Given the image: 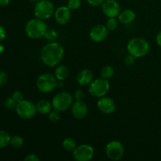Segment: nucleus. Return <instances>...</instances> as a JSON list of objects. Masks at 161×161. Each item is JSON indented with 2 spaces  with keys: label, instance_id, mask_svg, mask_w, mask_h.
Here are the masks:
<instances>
[{
  "label": "nucleus",
  "instance_id": "nucleus-1",
  "mask_svg": "<svg viewBox=\"0 0 161 161\" xmlns=\"http://www.w3.org/2000/svg\"><path fill=\"white\" fill-rule=\"evenodd\" d=\"M64 50L61 43L50 42L42 47L40 50V59L48 67L57 66L64 58Z\"/></svg>",
  "mask_w": 161,
  "mask_h": 161
},
{
  "label": "nucleus",
  "instance_id": "nucleus-2",
  "mask_svg": "<svg viewBox=\"0 0 161 161\" xmlns=\"http://www.w3.org/2000/svg\"><path fill=\"white\" fill-rule=\"evenodd\" d=\"M127 50L128 54L132 55L135 58H140L149 53L150 50V45L145 39L135 37L130 39L127 42Z\"/></svg>",
  "mask_w": 161,
  "mask_h": 161
},
{
  "label": "nucleus",
  "instance_id": "nucleus-3",
  "mask_svg": "<svg viewBox=\"0 0 161 161\" xmlns=\"http://www.w3.org/2000/svg\"><path fill=\"white\" fill-rule=\"evenodd\" d=\"M47 29V25L44 20L36 17L27 22L25 30L28 37L32 39H39L44 37Z\"/></svg>",
  "mask_w": 161,
  "mask_h": 161
},
{
  "label": "nucleus",
  "instance_id": "nucleus-4",
  "mask_svg": "<svg viewBox=\"0 0 161 161\" xmlns=\"http://www.w3.org/2000/svg\"><path fill=\"white\" fill-rule=\"evenodd\" d=\"M54 4L50 0H39L35 3V17L42 20L50 18L54 14Z\"/></svg>",
  "mask_w": 161,
  "mask_h": 161
},
{
  "label": "nucleus",
  "instance_id": "nucleus-5",
  "mask_svg": "<svg viewBox=\"0 0 161 161\" xmlns=\"http://www.w3.org/2000/svg\"><path fill=\"white\" fill-rule=\"evenodd\" d=\"M110 90V84L108 80L103 78H97L91 83L88 87V92L92 97L100 98L108 94Z\"/></svg>",
  "mask_w": 161,
  "mask_h": 161
},
{
  "label": "nucleus",
  "instance_id": "nucleus-6",
  "mask_svg": "<svg viewBox=\"0 0 161 161\" xmlns=\"http://www.w3.org/2000/svg\"><path fill=\"white\" fill-rule=\"evenodd\" d=\"M73 96L67 91L59 92L52 99L53 108L59 112H64L69 109L73 104Z\"/></svg>",
  "mask_w": 161,
  "mask_h": 161
},
{
  "label": "nucleus",
  "instance_id": "nucleus-7",
  "mask_svg": "<svg viewBox=\"0 0 161 161\" xmlns=\"http://www.w3.org/2000/svg\"><path fill=\"white\" fill-rule=\"evenodd\" d=\"M57 82L58 80L54 75L45 72L38 77L36 86L40 92L47 94L53 91L57 87Z\"/></svg>",
  "mask_w": 161,
  "mask_h": 161
},
{
  "label": "nucleus",
  "instance_id": "nucleus-8",
  "mask_svg": "<svg viewBox=\"0 0 161 161\" xmlns=\"http://www.w3.org/2000/svg\"><path fill=\"white\" fill-rule=\"evenodd\" d=\"M15 111L17 116L21 119H32L37 113L36 104L29 100H23L17 103Z\"/></svg>",
  "mask_w": 161,
  "mask_h": 161
},
{
  "label": "nucleus",
  "instance_id": "nucleus-9",
  "mask_svg": "<svg viewBox=\"0 0 161 161\" xmlns=\"http://www.w3.org/2000/svg\"><path fill=\"white\" fill-rule=\"evenodd\" d=\"M124 147L122 143L117 140L109 142L105 146V153L108 158L113 161H118L124 155Z\"/></svg>",
  "mask_w": 161,
  "mask_h": 161
},
{
  "label": "nucleus",
  "instance_id": "nucleus-10",
  "mask_svg": "<svg viewBox=\"0 0 161 161\" xmlns=\"http://www.w3.org/2000/svg\"><path fill=\"white\" fill-rule=\"evenodd\" d=\"M94 156V148L86 144L77 146L72 152V157L76 161H90L92 160Z\"/></svg>",
  "mask_w": 161,
  "mask_h": 161
},
{
  "label": "nucleus",
  "instance_id": "nucleus-11",
  "mask_svg": "<svg viewBox=\"0 0 161 161\" xmlns=\"http://www.w3.org/2000/svg\"><path fill=\"white\" fill-rule=\"evenodd\" d=\"M102 10L108 17H117L120 13V6L116 0H105L102 4Z\"/></svg>",
  "mask_w": 161,
  "mask_h": 161
},
{
  "label": "nucleus",
  "instance_id": "nucleus-12",
  "mask_svg": "<svg viewBox=\"0 0 161 161\" xmlns=\"http://www.w3.org/2000/svg\"><path fill=\"white\" fill-rule=\"evenodd\" d=\"M108 35V29L106 25H94L91 29L89 33L90 38L94 42H102L106 39Z\"/></svg>",
  "mask_w": 161,
  "mask_h": 161
},
{
  "label": "nucleus",
  "instance_id": "nucleus-13",
  "mask_svg": "<svg viewBox=\"0 0 161 161\" xmlns=\"http://www.w3.org/2000/svg\"><path fill=\"white\" fill-rule=\"evenodd\" d=\"M97 108L105 114H111L116 109V105L114 100L106 95L100 97L97 102Z\"/></svg>",
  "mask_w": 161,
  "mask_h": 161
},
{
  "label": "nucleus",
  "instance_id": "nucleus-14",
  "mask_svg": "<svg viewBox=\"0 0 161 161\" xmlns=\"http://www.w3.org/2000/svg\"><path fill=\"white\" fill-rule=\"evenodd\" d=\"M88 106L83 101H75L71 106V113L74 118L77 119H83L88 115Z\"/></svg>",
  "mask_w": 161,
  "mask_h": 161
},
{
  "label": "nucleus",
  "instance_id": "nucleus-15",
  "mask_svg": "<svg viewBox=\"0 0 161 161\" xmlns=\"http://www.w3.org/2000/svg\"><path fill=\"white\" fill-rule=\"evenodd\" d=\"M71 11L72 10L67 6H59L58 9H55L53 16L57 23L61 25H64L69 23L72 17Z\"/></svg>",
  "mask_w": 161,
  "mask_h": 161
},
{
  "label": "nucleus",
  "instance_id": "nucleus-16",
  "mask_svg": "<svg viewBox=\"0 0 161 161\" xmlns=\"http://www.w3.org/2000/svg\"><path fill=\"white\" fill-rule=\"evenodd\" d=\"M94 80V74L89 69H82L76 76V81L80 86H87Z\"/></svg>",
  "mask_w": 161,
  "mask_h": 161
},
{
  "label": "nucleus",
  "instance_id": "nucleus-17",
  "mask_svg": "<svg viewBox=\"0 0 161 161\" xmlns=\"http://www.w3.org/2000/svg\"><path fill=\"white\" fill-rule=\"evenodd\" d=\"M118 20L121 24L124 25H129L132 23L135 20L136 14L132 9H127L124 10L120 11L119 16H118Z\"/></svg>",
  "mask_w": 161,
  "mask_h": 161
},
{
  "label": "nucleus",
  "instance_id": "nucleus-18",
  "mask_svg": "<svg viewBox=\"0 0 161 161\" xmlns=\"http://www.w3.org/2000/svg\"><path fill=\"white\" fill-rule=\"evenodd\" d=\"M53 105L48 100H40L36 104V108H37V113L42 115L49 114L50 111L52 110Z\"/></svg>",
  "mask_w": 161,
  "mask_h": 161
},
{
  "label": "nucleus",
  "instance_id": "nucleus-19",
  "mask_svg": "<svg viewBox=\"0 0 161 161\" xmlns=\"http://www.w3.org/2000/svg\"><path fill=\"white\" fill-rule=\"evenodd\" d=\"M54 75L58 80H62V81H64L69 75V68L67 66L64 65V64L57 66L54 70Z\"/></svg>",
  "mask_w": 161,
  "mask_h": 161
},
{
  "label": "nucleus",
  "instance_id": "nucleus-20",
  "mask_svg": "<svg viewBox=\"0 0 161 161\" xmlns=\"http://www.w3.org/2000/svg\"><path fill=\"white\" fill-rule=\"evenodd\" d=\"M62 147L67 152H73L74 149L77 147L76 142L72 138H66L62 142Z\"/></svg>",
  "mask_w": 161,
  "mask_h": 161
},
{
  "label": "nucleus",
  "instance_id": "nucleus-21",
  "mask_svg": "<svg viewBox=\"0 0 161 161\" xmlns=\"http://www.w3.org/2000/svg\"><path fill=\"white\" fill-rule=\"evenodd\" d=\"M11 137L8 132L5 130H0V149L6 148L10 144Z\"/></svg>",
  "mask_w": 161,
  "mask_h": 161
},
{
  "label": "nucleus",
  "instance_id": "nucleus-22",
  "mask_svg": "<svg viewBox=\"0 0 161 161\" xmlns=\"http://www.w3.org/2000/svg\"><path fill=\"white\" fill-rule=\"evenodd\" d=\"M114 75V69L110 65H105L101 70V77L105 80L112 78Z\"/></svg>",
  "mask_w": 161,
  "mask_h": 161
},
{
  "label": "nucleus",
  "instance_id": "nucleus-23",
  "mask_svg": "<svg viewBox=\"0 0 161 161\" xmlns=\"http://www.w3.org/2000/svg\"><path fill=\"white\" fill-rule=\"evenodd\" d=\"M24 138L20 135H14L11 137L10 139V146L15 149H19L22 147L24 145Z\"/></svg>",
  "mask_w": 161,
  "mask_h": 161
},
{
  "label": "nucleus",
  "instance_id": "nucleus-24",
  "mask_svg": "<svg viewBox=\"0 0 161 161\" xmlns=\"http://www.w3.org/2000/svg\"><path fill=\"white\" fill-rule=\"evenodd\" d=\"M44 37L50 42H53L58 38V32L55 31L53 28H47V31L45 32V36Z\"/></svg>",
  "mask_w": 161,
  "mask_h": 161
},
{
  "label": "nucleus",
  "instance_id": "nucleus-25",
  "mask_svg": "<svg viewBox=\"0 0 161 161\" xmlns=\"http://www.w3.org/2000/svg\"><path fill=\"white\" fill-rule=\"evenodd\" d=\"M106 27L108 31H115L118 28V20L116 17H108L106 21Z\"/></svg>",
  "mask_w": 161,
  "mask_h": 161
},
{
  "label": "nucleus",
  "instance_id": "nucleus-26",
  "mask_svg": "<svg viewBox=\"0 0 161 161\" xmlns=\"http://www.w3.org/2000/svg\"><path fill=\"white\" fill-rule=\"evenodd\" d=\"M60 113H61V112H59L58 110H56L53 108V109H52L51 111L49 113L48 119L53 123L58 122V121L60 120V118H61Z\"/></svg>",
  "mask_w": 161,
  "mask_h": 161
},
{
  "label": "nucleus",
  "instance_id": "nucleus-27",
  "mask_svg": "<svg viewBox=\"0 0 161 161\" xmlns=\"http://www.w3.org/2000/svg\"><path fill=\"white\" fill-rule=\"evenodd\" d=\"M67 6L71 10H76L81 6V0H69Z\"/></svg>",
  "mask_w": 161,
  "mask_h": 161
},
{
  "label": "nucleus",
  "instance_id": "nucleus-28",
  "mask_svg": "<svg viewBox=\"0 0 161 161\" xmlns=\"http://www.w3.org/2000/svg\"><path fill=\"white\" fill-rule=\"evenodd\" d=\"M5 106L8 108V109H16V107H17V103L13 99V97H7L5 101Z\"/></svg>",
  "mask_w": 161,
  "mask_h": 161
},
{
  "label": "nucleus",
  "instance_id": "nucleus-29",
  "mask_svg": "<svg viewBox=\"0 0 161 161\" xmlns=\"http://www.w3.org/2000/svg\"><path fill=\"white\" fill-rule=\"evenodd\" d=\"M12 97H13V99H14V100L17 102V103H19V102H22L23 100H25V98H24L25 97H24L23 93L20 91H14L12 94Z\"/></svg>",
  "mask_w": 161,
  "mask_h": 161
},
{
  "label": "nucleus",
  "instance_id": "nucleus-30",
  "mask_svg": "<svg viewBox=\"0 0 161 161\" xmlns=\"http://www.w3.org/2000/svg\"><path fill=\"white\" fill-rule=\"evenodd\" d=\"M84 93L82 90L78 89L74 92L73 97L75 101H83L84 98Z\"/></svg>",
  "mask_w": 161,
  "mask_h": 161
},
{
  "label": "nucleus",
  "instance_id": "nucleus-31",
  "mask_svg": "<svg viewBox=\"0 0 161 161\" xmlns=\"http://www.w3.org/2000/svg\"><path fill=\"white\" fill-rule=\"evenodd\" d=\"M8 79L7 74L5 72H0V87L4 86Z\"/></svg>",
  "mask_w": 161,
  "mask_h": 161
},
{
  "label": "nucleus",
  "instance_id": "nucleus-32",
  "mask_svg": "<svg viewBox=\"0 0 161 161\" xmlns=\"http://www.w3.org/2000/svg\"><path fill=\"white\" fill-rule=\"evenodd\" d=\"M104 1H105V0H86L88 4L91 5V6H94V7L102 6V4L103 3Z\"/></svg>",
  "mask_w": 161,
  "mask_h": 161
},
{
  "label": "nucleus",
  "instance_id": "nucleus-33",
  "mask_svg": "<svg viewBox=\"0 0 161 161\" xmlns=\"http://www.w3.org/2000/svg\"><path fill=\"white\" fill-rule=\"evenodd\" d=\"M135 57L129 54L128 56L126 57L125 60H124V63H125V64H127V66H130L135 63Z\"/></svg>",
  "mask_w": 161,
  "mask_h": 161
},
{
  "label": "nucleus",
  "instance_id": "nucleus-34",
  "mask_svg": "<svg viewBox=\"0 0 161 161\" xmlns=\"http://www.w3.org/2000/svg\"><path fill=\"white\" fill-rule=\"evenodd\" d=\"M25 161H39V158L38 156H36V154L31 153L27 155V157H25Z\"/></svg>",
  "mask_w": 161,
  "mask_h": 161
},
{
  "label": "nucleus",
  "instance_id": "nucleus-35",
  "mask_svg": "<svg viewBox=\"0 0 161 161\" xmlns=\"http://www.w3.org/2000/svg\"><path fill=\"white\" fill-rule=\"evenodd\" d=\"M6 38V31L3 27L0 26V40H3Z\"/></svg>",
  "mask_w": 161,
  "mask_h": 161
},
{
  "label": "nucleus",
  "instance_id": "nucleus-36",
  "mask_svg": "<svg viewBox=\"0 0 161 161\" xmlns=\"http://www.w3.org/2000/svg\"><path fill=\"white\" fill-rule=\"evenodd\" d=\"M156 41H157V45H158L159 47H161V31L157 35V37H156Z\"/></svg>",
  "mask_w": 161,
  "mask_h": 161
},
{
  "label": "nucleus",
  "instance_id": "nucleus-37",
  "mask_svg": "<svg viewBox=\"0 0 161 161\" xmlns=\"http://www.w3.org/2000/svg\"><path fill=\"white\" fill-rule=\"evenodd\" d=\"M10 0H0V6H6L9 4Z\"/></svg>",
  "mask_w": 161,
  "mask_h": 161
},
{
  "label": "nucleus",
  "instance_id": "nucleus-38",
  "mask_svg": "<svg viewBox=\"0 0 161 161\" xmlns=\"http://www.w3.org/2000/svg\"><path fill=\"white\" fill-rule=\"evenodd\" d=\"M64 86V83L62 80H58L57 82V87L58 88H62Z\"/></svg>",
  "mask_w": 161,
  "mask_h": 161
},
{
  "label": "nucleus",
  "instance_id": "nucleus-39",
  "mask_svg": "<svg viewBox=\"0 0 161 161\" xmlns=\"http://www.w3.org/2000/svg\"><path fill=\"white\" fill-rule=\"evenodd\" d=\"M29 1H31V2H32V3H36V2H38V1H39V0H29Z\"/></svg>",
  "mask_w": 161,
  "mask_h": 161
}]
</instances>
